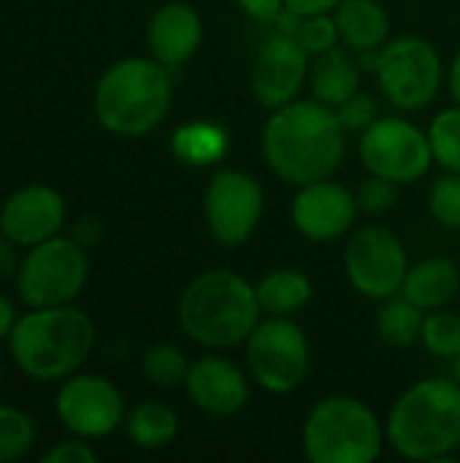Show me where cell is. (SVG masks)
I'll return each mask as SVG.
<instances>
[{
  "instance_id": "obj_18",
  "label": "cell",
  "mask_w": 460,
  "mask_h": 463,
  "mask_svg": "<svg viewBox=\"0 0 460 463\" xmlns=\"http://www.w3.org/2000/svg\"><path fill=\"white\" fill-rule=\"evenodd\" d=\"M203 41V22L187 3H165L157 8L146 27V43L152 57L165 68L184 65Z\"/></svg>"
},
{
  "instance_id": "obj_38",
  "label": "cell",
  "mask_w": 460,
  "mask_h": 463,
  "mask_svg": "<svg viewBox=\"0 0 460 463\" xmlns=\"http://www.w3.org/2000/svg\"><path fill=\"white\" fill-rule=\"evenodd\" d=\"M14 323H16V315H14L11 301L5 296H0V339H5L11 334Z\"/></svg>"
},
{
  "instance_id": "obj_6",
  "label": "cell",
  "mask_w": 460,
  "mask_h": 463,
  "mask_svg": "<svg viewBox=\"0 0 460 463\" xmlns=\"http://www.w3.org/2000/svg\"><path fill=\"white\" fill-rule=\"evenodd\" d=\"M385 426L358 396L333 393L320 399L301 431L312 463H374L385 448Z\"/></svg>"
},
{
  "instance_id": "obj_19",
  "label": "cell",
  "mask_w": 460,
  "mask_h": 463,
  "mask_svg": "<svg viewBox=\"0 0 460 463\" xmlns=\"http://www.w3.org/2000/svg\"><path fill=\"white\" fill-rule=\"evenodd\" d=\"M333 19L342 43L355 54L380 52L390 41V16L380 0H342Z\"/></svg>"
},
{
  "instance_id": "obj_27",
  "label": "cell",
  "mask_w": 460,
  "mask_h": 463,
  "mask_svg": "<svg viewBox=\"0 0 460 463\" xmlns=\"http://www.w3.org/2000/svg\"><path fill=\"white\" fill-rule=\"evenodd\" d=\"M187 369H190V364H187L184 353L174 345H155L144 353V361H141L144 377L160 388L184 385Z\"/></svg>"
},
{
  "instance_id": "obj_34",
  "label": "cell",
  "mask_w": 460,
  "mask_h": 463,
  "mask_svg": "<svg viewBox=\"0 0 460 463\" xmlns=\"http://www.w3.org/2000/svg\"><path fill=\"white\" fill-rule=\"evenodd\" d=\"M43 463H95L98 456L95 450L87 445V442H79V439H70V442H60L54 445L49 453H43Z\"/></svg>"
},
{
  "instance_id": "obj_11",
  "label": "cell",
  "mask_w": 460,
  "mask_h": 463,
  "mask_svg": "<svg viewBox=\"0 0 460 463\" xmlns=\"http://www.w3.org/2000/svg\"><path fill=\"white\" fill-rule=\"evenodd\" d=\"M409 266L404 241L385 225L358 228L344 250V271L350 285L371 301L399 296Z\"/></svg>"
},
{
  "instance_id": "obj_4",
  "label": "cell",
  "mask_w": 460,
  "mask_h": 463,
  "mask_svg": "<svg viewBox=\"0 0 460 463\" xmlns=\"http://www.w3.org/2000/svg\"><path fill=\"white\" fill-rule=\"evenodd\" d=\"M8 347L16 366L41 383L70 377L95 347L92 320L62 304L33 309L19 317L8 334Z\"/></svg>"
},
{
  "instance_id": "obj_16",
  "label": "cell",
  "mask_w": 460,
  "mask_h": 463,
  "mask_svg": "<svg viewBox=\"0 0 460 463\" xmlns=\"http://www.w3.org/2000/svg\"><path fill=\"white\" fill-rule=\"evenodd\" d=\"M184 391L201 412L214 418H233L249 402L247 374L222 355H201L192 361L184 377Z\"/></svg>"
},
{
  "instance_id": "obj_9",
  "label": "cell",
  "mask_w": 460,
  "mask_h": 463,
  "mask_svg": "<svg viewBox=\"0 0 460 463\" xmlns=\"http://www.w3.org/2000/svg\"><path fill=\"white\" fill-rule=\"evenodd\" d=\"M89 277V260L73 239L52 236L35 244L19 266L16 290L30 309L62 307L73 301Z\"/></svg>"
},
{
  "instance_id": "obj_29",
  "label": "cell",
  "mask_w": 460,
  "mask_h": 463,
  "mask_svg": "<svg viewBox=\"0 0 460 463\" xmlns=\"http://www.w3.org/2000/svg\"><path fill=\"white\" fill-rule=\"evenodd\" d=\"M35 442L33 420L14 407L0 404V463H11L24 458Z\"/></svg>"
},
{
  "instance_id": "obj_28",
  "label": "cell",
  "mask_w": 460,
  "mask_h": 463,
  "mask_svg": "<svg viewBox=\"0 0 460 463\" xmlns=\"http://www.w3.org/2000/svg\"><path fill=\"white\" fill-rule=\"evenodd\" d=\"M423 347L445 361H453L460 353V317L445 309H434L423 317V331H420Z\"/></svg>"
},
{
  "instance_id": "obj_12",
  "label": "cell",
  "mask_w": 460,
  "mask_h": 463,
  "mask_svg": "<svg viewBox=\"0 0 460 463\" xmlns=\"http://www.w3.org/2000/svg\"><path fill=\"white\" fill-rule=\"evenodd\" d=\"M263 184L239 168H220L203 193V217L211 239L222 247H241L263 220Z\"/></svg>"
},
{
  "instance_id": "obj_17",
  "label": "cell",
  "mask_w": 460,
  "mask_h": 463,
  "mask_svg": "<svg viewBox=\"0 0 460 463\" xmlns=\"http://www.w3.org/2000/svg\"><path fill=\"white\" fill-rule=\"evenodd\" d=\"M65 222V201L54 187L30 184L14 193L0 209V233L19 247H35L57 236Z\"/></svg>"
},
{
  "instance_id": "obj_31",
  "label": "cell",
  "mask_w": 460,
  "mask_h": 463,
  "mask_svg": "<svg viewBox=\"0 0 460 463\" xmlns=\"http://www.w3.org/2000/svg\"><path fill=\"white\" fill-rule=\"evenodd\" d=\"M298 43L309 52V54H323L328 49H333L342 35H339V24L331 14H320V16H306L301 19L298 30H296Z\"/></svg>"
},
{
  "instance_id": "obj_40",
  "label": "cell",
  "mask_w": 460,
  "mask_h": 463,
  "mask_svg": "<svg viewBox=\"0 0 460 463\" xmlns=\"http://www.w3.org/2000/svg\"><path fill=\"white\" fill-rule=\"evenodd\" d=\"M453 364H455V380L460 383V353L455 355V358H453Z\"/></svg>"
},
{
  "instance_id": "obj_39",
  "label": "cell",
  "mask_w": 460,
  "mask_h": 463,
  "mask_svg": "<svg viewBox=\"0 0 460 463\" xmlns=\"http://www.w3.org/2000/svg\"><path fill=\"white\" fill-rule=\"evenodd\" d=\"M447 87H450L453 100L460 106V52L455 54V60L450 62V71H447Z\"/></svg>"
},
{
  "instance_id": "obj_15",
  "label": "cell",
  "mask_w": 460,
  "mask_h": 463,
  "mask_svg": "<svg viewBox=\"0 0 460 463\" xmlns=\"http://www.w3.org/2000/svg\"><path fill=\"white\" fill-rule=\"evenodd\" d=\"M358 212V198L344 184L320 179L298 187L290 206V220L293 228L309 241H336L352 231Z\"/></svg>"
},
{
  "instance_id": "obj_1",
  "label": "cell",
  "mask_w": 460,
  "mask_h": 463,
  "mask_svg": "<svg viewBox=\"0 0 460 463\" xmlns=\"http://www.w3.org/2000/svg\"><path fill=\"white\" fill-rule=\"evenodd\" d=\"M347 152V130L336 109L320 100H290L263 125V157L274 176L293 187L331 179Z\"/></svg>"
},
{
  "instance_id": "obj_21",
  "label": "cell",
  "mask_w": 460,
  "mask_h": 463,
  "mask_svg": "<svg viewBox=\"0 0 460 463\" xmlns=\"http://www.w3.org/2000/svg\"><path fill=\"white\" fill-rule=\"evenodd\" d=\"M309 87L314 100L339 109L347 103L355 92H361V62L355 60V52L347 49H328L317 54L312 71H309Z\"/></svg>"
},
{
  "instance_id": "obj_35",
  "label": "cell",
  "mask_w": 460,
  "mask_h": 463,
  "mask_svg": "<svg viewBox=\"0 0 460 463\" xmlns=\"http://www.w3.org/2000/svg\"><path fill=\"white\" fill-rule=\"evenodd\" d=\"M236 3L249 19L260 24H274L279 14L285 11V0H236Z\"/></svg>"
},
{
  "instance_id": "obj_20",
  "label": "cell",
  "mask_w": 460,
  "mask_h": 463,
  "mask_svg": "<svg viewBox=\"0 0 460 463\" xmlns=\"http://www.w3.org/2000/svg\"><path fill=\"white\" fill-rule=\"evenodd\" d=\"M460 290V269L450 258H426L409 266L401 296L423 312L445 309Z\"/></svg>"
},
{
  "instance_id": "obj_25",
  "label": "cell",
  "mask_w": 460,
  "mask_h": 463,
  "mask_svg": "<svg viewBox=\"0 0 460 463\" xmlns=\"http://www.w3.org/2000/svg\"><path fill=\"white\" fill-rule=\"evenodd\" d=\"M426 312L407 301L401 293L388 298L377 315V334L390 347H409L420 339Z\"/></svg>"
},
{
  "instance_id": "obj_13",
  "label": "cell",
  "mask_w": 460,
  "mask_h": 463,
  "mask_svg": "<svg viewBox=\"0 0 460 463\" xmlns=\"http://www.w3.org/2000/svg\"><path fill=\"white\" fill-rule=\"evenodd\" d=\"M57 418L79 439H100L122 426L125 399L119 388L98 374L70 377L57 393Z\"/></svg>"
},
{
  "instance_id": "obj_3",
  "label": "cell",
  "mask_w": 460,
  "mask_h": 463,
  "mask_svg": "<svg viewBox=\"0 0 460 463\" xmlns=\"http://www.w3.org/2000/svg\"><path fill=\"white\" fill-rule=\"evenodd\" d=\"M258 290L236 271L214 269L195 277L179 298L182 331L206 350L244 345L260 323Z\"/></svg>"
},
{
  "instance_id": "obj_14",
  "label": "cell",
  "mask_w": 460,
  "mask_h": 463,
  "mask_svg": "<svg viewBox=\"0 0 460 463\" xmlns=\"http://www.w3.org/2000/svg\"><path fill=\"white\" fill-rule=\"evenodd\" d=\"M309 76V52L296 35L274 33L258 49L252 65V95L255 100L274 111L296 100Z\"/></svg>"
},
{
  "instance_id": "obj_23",
  "label": "cell",
  "mask_w": 460,
  "mask_h": 463,
  "mask_svg": "<svg viewBox=\"0 0 460 463\" xmlns=\"http://www.w3.org/2000/svg\"><path fill=\"white\" fill-rule=\"evenodd\" d=\"M171 149L184 165H214L228 152V133L206 119L184 122L176 128Z\"/></svg>"
},
{
  "instance_id": "obj_10",
  "label": "cell",
  "mask_w": 460,
  "mask_h": 463,
  "mask_svg": "<svg viewBox=\"0 0 460 463\" xmlns=\"http://www.w3.org/2000/svg\"><path fill=\"white\" fill-rule=\"evenodd\" d=\"M358 155L369 174L396 184L418 182L434 165L428 130L404 117H377L361 133Z\"/></svg>"
},
{
  "instance_id": "obj_7",
  "label": "cell",
  "mask_w": 460,
  "mask_h": 463,
  "mask_svg": "<svg viewBox=\"0 0 460 463\" xmlns=\"http://www.w3.org/2000/svg\"><path fill=\"white\" fill-rule=\"evenodd\" d=\"M380 92L401 111H420L439 95L445 68L437 46L420 35L390 38L374 57Z\"/></svg>"
},
{
  "instance_id": "obj_22",
  "label": "cell",
  "mask_w": 460,
  "mask_h": 463,
  "mask_svg": "<svg viewBox=\"0 0 460 463\" xmlns=\"http://www.w3.org/2000/svg\"><path fill=\"white\" fill-rule=\"evenodd\" d=\"M258 301L263 315L293 317L312 301V279L298 269H274L258 285Z\"/></svg>"
},
{
  "instance_id": "obj_33",
  "label": "cell",
  "mask_w": 460,
  "mask_h": 463,
  "mask_svg": "<svg viewBox=\"0 0 460 463\" xmlns=\"http://www.w3.org/2000/svg\"><path fill=\"white\" fill-rule=\"evenodd\" d=\"M347 133H363L377 119V100L369 92H355L347 103L336 109Z\"/></svg>"
},
{
  "instance_id": "obj_26",
  "label": "cell",
  "mask_w": 460,
  "mask_h": 463,
  "mask_svg": "<svg viewBox=\"0 0 460 463\" xmlns=\"http://www.w3.org/2000/svg\"><path fill=\"white\" fill-rule=\"evenodd\" d=\"M428 141L434 152V163L445 171L460 174V106L442 109L428 125Z\"/></svg>"
},
{
  "instance_id": "obj_8",
  "label": "cell",
  "mask_w": 460,
  "mask_h": 463,
  "mask_svg": "<svg viewBox=\"0 0 460 463\" xmlns=\"http://www.w3.org/2000/svg\"><path fill=\"white\" fill-rule=\"evenodd\" d=\"M249 377L268 393H290L304 385L312 364L309 339L293 317L266 315L247 336Z\"/></svg>"
},
{
  "instance_id": "obj_37",
  "label": "cell",
  "mask_w": 460,
  "mask_h": 463,
  "mask_svg": "<svg viewBox=\"0 0 460 463\" xmlns=\"http://www.w3.org/2000/svg\"><path fill=\"white\" fill-rule=\"evenodd\" d=\"M16 266V252H14V241L11 239H0V277H8Z\"/></svg>"
},
{
  "instance_id": "obj_36",
  "label": "cell",
  "mask_w": 460,
  "mask_h": 463,
  "mask_svg": "<svg viewBox=\"0 0 460 463\" xmlns=\"http://www.w3.org/2000/svg\"><path fill=\"white\" fill-rule=\"evenodd\" d=\"M342 0H285V8L293 11L296 16H320V14H333Z\"/></svg>"
},
{
  "instance_id": "obj_32",
  "label": "cell",
  "mask_w": 460,
  "mask_h": 463,
  "mask_svg": "<svg viewBox=\"0 0 460 463\" xmlns=\"http://www.w3.org/2000/svg\"><path fill=\"white\" fill-rule=\"evenodd\" d=\"M355 198H358L361 212H366V214H385L399 201V184L390 182V179L369 174V179L358 187Z\"/></svg>"
},
{
  "instance_id": "obj_30",
  "label": "cell",
  "mask_w": 460,
  "mask_h": 463,
  "mask_svg": "<svg viewBox=\"0 0 460 463\" xmlns=\"http://www.w3.org/2000/svg\"><path fill=\"white\" fill-rule=\"evenodd\" d=\"M428 209L434 220L450 231H460V174L447 171L428 190Z\"/></svg>"
},
{
  "instance_id": "obj_24",
  "label": "cell",
  "mask_w": 460,
  "mask_h": 463,
  "mask_svg": "<svg viewBox=\"0 0 460 463\" xmlns=\"http://www.w3.org/2000/svg\"><path fill=\"white\" fill-rule=\"evenodd\" d=\"M125 426H127V437L133 439V445H138L144 450L165 448L179 434V418L163 402H144V404H138L125 418Z\"/></svg>"
},
{
  "instance_id": "obj_2",
  "label": "cell",
  "mask_w": 460,
  "mask_h": 463,
  "mask_svg": "<svg viewBox=\"0 0 460 463\" xmlns=\"http://www.w3.org/2000/svg\"><path fill=\"white\" fill-rule=\"evenodd\" d=\"M385 437L407 461H447L460 448V383L426 377L409 385L388 412Z\"/></svg>"
},
{
  "instance_id": "obj_5",
  "label": "cell",
  "mask_w": 460,
  "mask_h": 463,
  "mask_svg": "<svg viewBox=\"0 0 460 463\" xmlns=\"http://www.w3.org/2000/svg\"><path fill=\"white\" fill-rule=\"evenodd\" d=\"M174 84L155 57H127L114 62L95 87L98 122L122 138L155 130L171 111Z\"/></svg>"
}]
</instances>
